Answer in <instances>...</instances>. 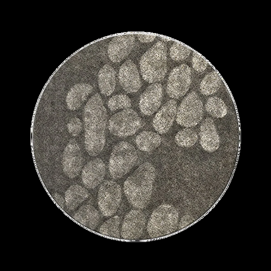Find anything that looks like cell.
I'll return each mask as SVG.
<instances>
[{"instance_id": "obj_33", "label": "cell", "mask_w": 271, "mask_h": 271, "mask_svg": "<svg viewBox=\"0 0 271 271\" xmlns=\"http://www.w3.org/2000/svg\"><path fill=\"white\" fill-rule=\"evenodd\" d=\"M53 198L62 208H64L65 200L63 197L57 193H55L52 195Z\"/></svg>"}, {"instance_id": "obj_20", "label": "cell", "mask_w": 271, "mask_h": 271, "mask_svg": "<svg viewBox=\"0 0 271 271\" xmlns=\"http://www.w3.org/2000/svg\"><path fill=\"white\" fill-rule=\"evenodd\" d=\"M73 217L77 222L92 230L97 227L100 221L99 212L90 204L81 206Z\"/></svg>"}, {"instance_id": "obj_25", "label": "cell", "mask_w": 271, "mask_h": 271, "mask_svg": "<svg viewBox=\"0 0 271 271\" xmlns=\"http://www.w3.org/2000/svg\"><path fill=\"white\" fill-rule=\"evenodd\" d=\"M198 140L196 131L191 128L186 127L179 131L175 136L176 144L183 147H190L193 146Z\"/></svg>"}, {"instance_id": "obj_26", "label": "cell", "mask_w": 271, "mask_h": 271, "mask_svg": "<svg viewBox=\"0 0 271 271\" xmlns=\"http://www.w3.org/2000/svg\"><path fill=\"white\" fill-rule=\"evenodd\" d=\"M121 221V218L118 216L112 217L101 226L99 232L108 236L119 238Z\"/></svg>"}, {"instance_id": "obj_1", "label": "cell", "mask_w": 271, "mask_h": 271, "mask_svg": "<svg viewBox=\"0 0 271 271\" xmlns=\"http://www.w3.org/2000/svg\"><path fill=\"white\" fill-rule=\"evenodd\" d=\"M84 145L91 156L99 155L104 147L107 121L106 109L97 93L88 100L83 111Z\"/></svg>"}, {"instance_id": "obj_12", "label": "cell", "mask_w": 271, "mask_h": 271, "mask_svg": "<svg viewBox=\"0 0 271 271\" xmlns=\"http://www.w3.org/2000/svg\"><path fill=\"white\" fill-rule=\"evenodd\" d=\"M133 35H120L114 37L109 42L107 53L109 59L113 63H119L126 58L135 45Z\"/></svg>"}, {"instance_id": "obj_27", "label": "cell", "mask_w": 271, "mask_h": 271, "mask_svg": "<svg viewBox=\"0 0 271 271\" xmlns=\"http://www.w3.org/2000/svg\"><path fill=\"white\" fill-rule=\"evenodd\" d=\"M107 106L111 111L129 109L131 107V101L130 98L126 95L117 94L109 99Z\"/></svg>"}, {"instance_id": "obj_9", "label": "cell", "mask_w": 271, "mask_h": 271, "mask_svg": "<svg viewBox=\"0 0 271 271\" xmlns=\"http://www.w3.org/2000/svg\"><path fill=\"white\" fill-rule=\"evenodd\" d=\"M191 68L183 64L175 67L168 76L166 92L170 98L179 99L188 91L192 82Z\"/></svg>"}, {"instance_id": "obj_10", "label": "cell", "mask_w": 271, "mask_h": 271, "mask_svg": "<svg viewBox=\"0 0 271 271\" xmlns=\"http://www.w3.org/2000/svg\"><path fill=\"white\" fill-rule=\"evenodd\" d=\"M62 164L64 173L70 178L75 177L81 171L83 157L79 145L75 139H70L65 147Z\"/></svg>"}, {"instance_id": "obj_14", "label": "cell", "mask_w": 271, "mask_h": 271, "mask_svg": "<svg viewBox=\"0 0 271 271\" xmlns=\"http://www.w3.org/2000/svg\"><path fill=\"white\" fill-rule=\"evenodd\" d=\"M118 80L122 88L129 93L137 92L142 85L139 72L135 63L127 60L121 66Z\"/></svg>"}, {"instance_id": "obj_6", "label": "cell", "mask_w": 271, "mask_h": 271, "mask_svg": "<svg viewBox=\"0 0 271 271\" xmlns=\"http://www.w3.org/2000/svg\"><path fill=\"white\" fill-rule=\"evenodd\" d=\"M203 115L202 102L197 93L193 91L180 104L177 109L176 121L180 126L191 128L199 124Z\"/></svg>"}, {"instance_id": "obj_5", "label": "cell", "mask_w": 271, "mask_h": 271, "mask_svg": "<svg viewBox=\"0 0 271 271\" xmlns=\"http://www.w3.org/2000/svg\"><path fill=\"white\" fill-rule=\"evenodd\" d=\"M138 155L135 148L130 143L121 141L113 147L108 164L110 175L113 179L122 177L136 164Z\"/></svg>"}, {"instance_id": "obj_31", "label": "cell", "mask_w": 271, "mask_h": 271, "mask_svg": "<svg viewBox=\"0 0 271 271\" xmlns=\"http://www.w3.org/2000/svg\"><path fill=\"white\" fill-rule=\"evenodd\" d=\"M138 40L142 43H150L156 38V36L139 34L137 35Z\"/></svg>"}, {"instance_id": "obj_24", "label": "cell", "mask_w": 271, "mask_h": 271, "mask_svg": "<svg viewBox=\"0 0 271 271\" xmlns=\"http://www.w3.org/2000/svg\"><path fill=\"white\" fill-rule=\"evenodd\" d=\"M205 108L209 114L216 118L223 117L227 113V107L225 102L217 96H213L208 99Z\"/></svg>"}, {"instance_id": "obj_21", "label": "cell", "mask_w": 271, "mask_h": 271, "mask_svg": "<svg viewBox=\"0 0 271 271\" xmlns=\"http://www.w3.org/2000/svg\"><path fill=\"white\" fill-rule=\"evenodd\" d=\"M89 194L85 188L78 185H71L66 191L65 204L68 209L74 210L88 198Z\"/></svg>"}, {"instance_id": "obj_22", "label": "cell", "mask_w": 271, "mask_h": 271, "mask_svg": "<svg viewBox=\"0 0 271 271\" xmlns=\"http://www.w3.org/2000/svg\"><path fill=\"white\" fill-rule=\"evenodd\" d=\"M161 142L162 138L159 134L147 131L140 132L135 139L137 147L146 152L153 151L161 144Z\"/></svg>"}, {"instance_id": "obj_3", "label": "cell", "mask_w": 271, "mask_h": 271, "mask_svg": "<svg viewBox=\"0 0 271 271\" xmlns=\"http://www.w3.org/2000/svg\"><path fill=\"white\" fill-rule=\"evenodd\" d=\"M141 74L149 83L162 80L167 72V49L163 41H158L144 53L140 61Z\"/></svg>"}, {"instance_id": "obj_2", "label": "cell", "mask_w": 271, "mask_h": 271, "mask_svg": "<svg viewBox=\"0 0 271 271\" xmlns=\"http://www.w3.org/2000/svg\"><path fill=\"white\" fill-rule=\"evenodd\" d=\"M156 176V170L149 162L140 165L125 181L124 191L129 202L134 207H145L150 200Z\"/></svg>"}, {"instance_id": "obj_4", "label": "cell", "mask_w": 271, "mask_h": 271, "mask_svg": "<svg viewBox=\"0 0 271 271\" xmlns=\"http://www.w3.org/2000/svg\"><path fill=\"white\" fill-rule=\"evenodd\" d=\"M178 213L169 204L158 206L152 213L147 225V231L152 237L164 236L174 232L178 225Z\"/></svg>"}, {"instance_id": "obj_16", "label": "cell", "mask_w": 271, "mask_h": 271, "mask_svg": "<svg viewBox=\"0 0 271 271\" xmlns=\"http://www.w3.org/2000/svg\"><path fill=\"white\" fill-rule=\"evenodd\" d=\"M177 107L175 100L171 99L157 113L153 121V126L158 133L163 134L169 131L176 117Z\"/></svg>"}, {"instance_id": "obj_30", "label": "cell", "mask_w": 271, "mask_h": 271, "mask_svg": "<svg viewBox=\"0 0 271 271\" xmlns=\"http://www.w3.org/2000/svg\"><path fill=\"white\" fill-rule=\"evenodd\" d=\"M83 125L78 117L72 118L67 125L68 132L73 136H78L82 131Z\"/></svg>"}, {"instance_id": "obj_7", "label": "cell", "mask_w": 271, "mask_h": 271, "mask_svg": "<svg viewBox=\"0 0 271 271\" xmlns=\"http://www.w3.org/2000/svg\"><path fill=\"white\" fill-rule=\"evenodd\" d=\"M142 125V119L138 113L133 109H126L110 118L108 128L113 135L126 137L134 134Z\"/></svg>"}, {"instance_id": "obj_23", "label": "cell", "mask_w": 271, "mask_h": 271, "mask_svg": "<svg viewBox=\"0 0 271 271\" xmlns=\"http://www.w3.org/2000/svg\"><path fill=\"white\" fill-rule=\"evenodd\" d=\"M222 79L214 71L208 73L202 79L199 85L200 93L205 96L212 95L220 89Z\"/></svg>"}, {"instance_id": "obj_18", "label": "cell", "mask_w": 271, "mask_h": 271, "mask_svg": "<svg viewBox=\"0 0 271 271\" xmlns=\"http://www.w3.org/2000/svg\"><path fill=\"white\" fill-rule=\"evenodd\" d=\"M93 89L92 85L85 82L74 85L66 96V102L68 108L72 111L79 108Z\"/></svg>"}, {"instance_id": "obj_32", "label": "cell", "mask_w": 271, "mask_h": 271, "mask_svg": "<svg viewBox=\"0 0 271 271\" xmlns=\"http://www.w3.org/2000/svg\"><path fill=\"white\" fill-rule=\"evenodd\" d=\"M193 219L190 216L188 215L184 216L180 220L178 224V228L180 229L184 228L191 223Z\"/></svg>"}, {"instance_id": "obj_15", "label": "cell", "mask_w": 271, "mask_h": 271, "mask_svg": "<svg viewBox=\"0 0 271 271\" xmlns=\"http://www.w3.org/2000/svg\"><path fill=\"white\" fill-rule=\"evenodd\" d=\"M163 97L162 86L154 83L148 86L141 95L139 107L142 113L146 115L154 114L159 108Z\"/></svg>"}, {"instance_id": "obj_28", "label": "cell", "mask_w": 271, "mask_h": 271, "mask_svg": "<svg viewBox=\"0 0 271 271\" xmlns=\"http://www.w3.org/2000/svg\"><path fill=\"white\" fill-rule=\"evenodd\" d=\"M191 49L178 42H174L170 48L171 58L177 62L185 60L190 55Z\"/></svg>"}, {"instance_id": "obj_17", "label": "cell", "mask_w": 271, "mask_h": 271, "mask_svg": "<svg viewBox=\"0 0 271 271\" xmlns=\"http://www.w3.org/2000/svg\"><path fill=\"white\" fill-rule=\"evenodd\" d=\"M199 135L200 144L205 151L213 153L219 147V136L212 118L207 117L201 123Z\"/></svg>"}, {"instance_id": "obj_13", "label": "cell", "mask_w": 271, "mask_h": 271, "mask_svg": "<svg viewBox=\"0 0 271 271\" xmlns=\"http://www.w3.org/2000/svg\"><path fill=\"white\" fill-rule=\"evenodd\" d=\"M106 174V165L100 158L87 162L82 169V182L88 189H94L103 182Z\"/></svg>"}, {"instance_id": "obj_11", "label": "cell", "mask_w": 271, "mask_h": 271, "mask_svg": "<svg viewBox=\"0 0 271 271\" xmlns=\"http://www.w3.org/2000/svg\"><path fill=\"white\" fill-rule=\"evenodd\" d=\"M146 223L143 212L139 209H132L125 216L123 220L121 234L125 239H135L142 234Z\"/></svg>"}, {"instance_id": "obj_19", "label": "cell", "mask_w": 271, "mask_h": 271, "mask_svg": "<svg viewBox=\"0 0 271 271\" xmlns=\"http://www.w3.org/2000/svg\"><path fill=\"white\" fill-rule=\"evenodd\" d=\"M116 72L109 64L104 65L98 73V82L100 92L104 96L110 95L116 85Z\"/></svg>"}, {"instance_id": "obj_29", "label": "cell", "mask_w": 271, "mask_h": 271, "mask_svg": "<svg viewBox=\"0 0 271 271\" xmlns=\"http://www.w3.org/2000/svg\"><path fill=\"white\" fill-rule=\"evenodd\" d=\"M192 66L195 71L202 73L207 68L208 63L201 55L194 52L192 58Z\"/></svg>"}, {"instance_id": "obj_8", "label": "cell", "mask_w": 271, "mask_h": 271, "mask_svg": "<svg viewBox=\"0 0 271 271\" xmlns=\"http://www.w3.org/2000/svg\"><path fill=\"white\" fill-rule=\"evenodd\" d=\"M122 196L120 186L115 182L106 180L101 185L98 193V204L102 214L113 216L119 206Z\"/></svg>"}]
</instances>
